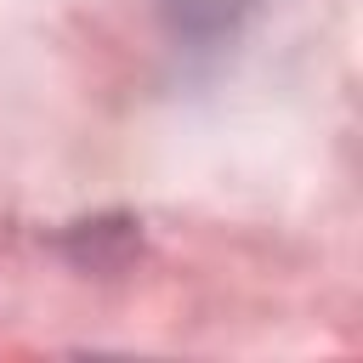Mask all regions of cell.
Masks as SVG:
<instances>
[{"label": "cell", "instance_id": "obj_1", "mask_svg": "<svg viewBox=\"0 0 363 363\" xmlns=\"http://www.w3.org/2000/svg\"><path fill=\"white\" fill-rule=\"evenodd\" d=\"M238 6H244V0H170L176 28H187V34H221Z\"/></svg>", "mask_w": 363, "mask_h": 363}]
</instances>
